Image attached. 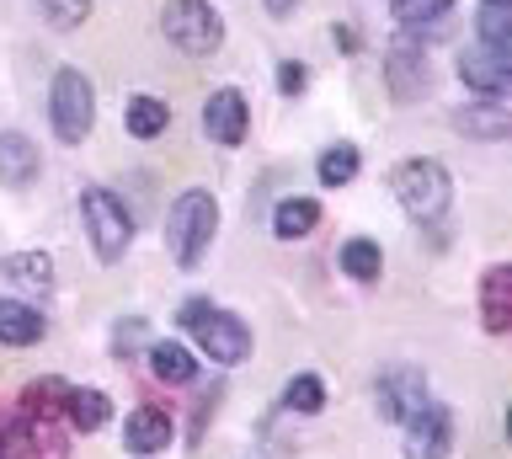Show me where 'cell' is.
I'll return each mask as SVG.
<instances>
[{
  "mask_svg": "<svg viewBox=\"0 0 512 459\" xmlns=\"http://www.w3.org/2000/svg\"><path fill=\"white\" fill-rule=\"evenodd\" d=\"M379 267H384V257H379V246H374V241H347V246H342V273H347V278L374 283V278H379Z\"/></svg>",
  "mask_w": 512,
  "mask_h": 459,
  "instance_id": "26",
  "label": "cell"
},
{
  "mask_svg": "<svg viewBox=\"0 0 512 459\" xmlns=\"http://www.w3.org/2000/svg\"><path fill=\"white\" fill-rule=\"evenodd\" d=\"M43 11H48V22H54V27H80L91 17V0H48Z\"/></svg>",
  "mask_w": 512,
  "mask_h": 459,
  "instance_id": "29",
  "label": "cell"
},
{
  "mask_svg": "<svg viewBox=\"0 0 512 459\" xmlns=\"http://www.w3.org/2000/svg\"><path fill=\"white\" fill-rule=\"evenodd\" d=\"M384 70H390V91H395L400 102H411L416 91L427 86V59H422V49H416L411 38L390 43V54H384Z\"/></svg>",
  "mask_w": 512,
  "mask_h": 459,
  "instance_id": "12",
  "label": "cell"
},
{
  "mask_svg": "<svg viewBox=\"0 0 512 459\" xmlns=\"http://www.w3.org/2000/svg\"><path fill=\"white\" fill-rule=\"evenodd\" d=\"M331 38H336V49H358V33H352V27H336Z\"/></svg>",
  "mask_w": 512,
  "mask_h": 459,
  "instance_id": "31",
  "label": "cell"
},
{
  "mask_svg": "<svg viewBox=\"0 0 512 459\" xmlns=\"http://www.w3.org/2000/svg\"><path fill=\"white\" fill-rule=\"evenodd\" d=\"M454 449V417L443 401H427L406 417V459H448Z\"/></svg>",
  "mask_w": 512,
  "mask_h": 459,
  "instance_id": "7",
  "label": "cell"
},
{
  "mask_svg": "<svg viewBox=\"0 0 512 459\" xmlns=\"http://www.w3.org/2000/svg\"><path fill=\"white\" fill-rule=\"evenodd\" d=\"M160 33H166L171 49H182L187 59H208V54H219V43H224V17L208 0H166Z\"/></svg>",
  "mask_w": 512,
  "mask_h": 459,
  "instance_id": "4",
  "label": "cell"
},
{
  "mask_svg": "<svg viewBox=\"0 0 512 459\" xmlns=\"http://www.w3.org/2000/svg\"><path fill=\"white\" fill-rule=\"evenodd\" d=\"M139 347H144V321H139V315H128V321H118V331H112V353L134 358Z\"/></svg>",
  "mask_w": 512,
  "mask_h": 459,
  "instance_id": "28",
  "label": "cell"
},
{
  "mask_svg": "<svg viewBox=\"0 0 512 459\" xmlns=\"http://www.w3.org/2000/svg\"><path fill=\"white\" fill-rule=\"evenodd\" d=\"M38 177V145L27 134H0V187H27Z\"/></svg>",
  "mask_w": 512,
  "mask_h": 459,
  "instance_id": "15",
  "label": "cell"
},
{
  "mask_svg": "<svg viewBox=\"0 0 512 459\" xmlns=\"http://www.w3.org/2000/svg\"><path fill=\"white\" fill-rule=\"evenodd\" d=\"M304 86H310V70H304V65H294V59H288V65L278 70V91H283V97H299Z\"/></svg>",
  "mask_w": 512,
  "mask_h": 459,
  "instance_id": "30",
  "label": "cell"
},
{
  "mask_svg": "<svg viewBox=\"0 0 512 459\" xmlns=\"http://www.w3.org/2000/svg\"><path fill=\"white\" fill-rule=\"evenodd\" d=\"M480 49L512 59V6H496V0H480V17H475Z\"/></svg>",
  "mask_w": 512,
  "mask_h": 459,
  "instance_id": "20",
  "label": "cell"
},
{
  "mask_svg": "<svg viewBox=\"0 0 512 459\" xmlns=\"http://www.w3.org/2000/svg\"><path fill=\"white\" fill-rule=\"evenodd\" d=\"M246 123H251V107H246V97H240L235 86H219L214 97H208L203 129H208L214 145H240V139H246Z\"/></svg>",
  "mask_w": 512,
  "mask_h": 459,
  "instance_id": "8",
  "label": "cell"
},
{
  "mask_svg": "<svg viewBox=\"0 0 512 459\" xmlns=\"http://www.w3.org/2000/svg\"><path fill=\"white\" fill-rule=\"evenodd\" d=\"M454 123H459V129H470V134H480V139H502V134H507V113H502V102H491L486 113H480V107H470V113H459Z\"/></svg>",
  "mask_w": 512,
  "mask_h": 459,
  "instance_id": "27",
  "label": "cell"
},
{
  "mask_svg": "<svg viewBox=\"0 0 512 459\" xmlns=\"http://www.w3.org/2000/svg\"><path fill=\"white\" fill-rule=\"evenodd\" d=\"M150 369H155L160 385H187V379L198 374V358H192L182 342H150Z\"/></svg>",
  "mask_w": 512,
  "mask_h": 459,
  "instance_id": "21",
  "label": "cell"
},
{
  "mask_svg": "<svg viewBox=\"0 0 512 459\" xmlns=\"http://www.w3.org/2000/svg\"><path fill=\"white\" fill-rule=\"evenodd\" d=\"M459 81L470 86V91H480V97H507V81H512V59H502V54H491V49H470L459 59Z\"/></svg>",
  "mask_w": 512,
  "mask_h": 459,
  "instance_id": "10",
  "label": "cell"
},
{
  "mask_svg": "<svg viewBox=\"0 0 512 459\" xmlns=\"http://www.w3.org/2000/svg\"><path fill=\"white\" fill-rule=\"evenodd\" d=\"M80 214H86V235H91V251L102 262H118L128 241H134V219H128L123 198L107 193V187H86V198H80Z\"/></svg>",
  "mask_w": 512,
  "mask_h": 459,
  "instance_id": "5",
  "label": "cell"
},
{
  "mask_svg": "<svg viewBox=\"0 0 512 459\" xmlns=\"http://www.w3.org/2000/svg\"><path fill=\"white\" fill-rule=\"evenodd\" d=\"M123 443L134 454H160V449H171V417L160 406H139V411H128V422H123Z\"/></svg>",
  "mask_w": 512,
  "mask_h": 459,
  "instance_id": "13",
  "label": "cell"
},
{
  "mask_svg": "<svg viewBox=\"0 0 512 459\" xmlns=\"http://www.w3.org/2000/svg\"><path fill=\"white\" fill-rule=\"evenodd\" d=\"M320 225V203L315 198H283L278 209H272V230H278V241H304Z\"/></svg>",
  "mask_w": 512,
  "mask_h": 459,
  "instance_id": "19",
  "label": "cell"
},
{
  "mask_svg": "<svg viewBox=\"0 0 512 459\" xmlns=\"http://www.w3.org/2000/svg\"><path fill=\"white\" fill-rule=\"evenodd\" d=\"M64 395H70V385H64V379H32V385L22 390V417L27 422H48V417H59L64 411Z\"/></svg>",
  "mask_w": 512,
  "mask_h": 459,
  "instance_id": "22",
  "label": "cell"
},
{
  "mask_svg": "<svg viewBox=\"0 0 512 459\" xmlns=\"http://www.w3.org/2000/svg\"><path fill=\"white\" fill-rule=\"evenodd\" d=\"M48 123L64 145H80L96 123V91L80 70H59L54 75V91H48Z\"/></svg>",
  "mask_w": 512,
  "mask_h": 459,
  "instance_id": "6",
  "label": "cell"
},
{
  "mask_svg": "<svg viewBox=\"0 0 512 459\" xmlns=\"http://www.w3.org/2000/svg\"><path fill=\"white\" fill-rule=\"evenodd\" d=\"M48 331L43 310H32L27 299H0V342L6 347H32Z\"/></svg>",
  "mask_w": 512,
  "mask_h": 459,
  "instance_id": "14",
  "label": "cell"
},
{
  "mask_svg": "<svg viewBox=\"0 0 512 459\" xmlns=\"http://www.w3.org/2000/svg\"><path fill=\"white\" fill-rule=\"evenodd\" d=\"M320 406H326V385H320L315 374H294L283 385V411H294V417H315Z\"/></svg>",
  "mask_w": 512,
  "mask_h": 459,
  "instance_id": "24",
  "label": "cell"
},
{
  "mask_svg": "<svg viewBox=\"0 0 512 459\" xmlns=\"http://www.w3.org/2000/svg\"><path fill=\"white\" fill-rule=\"evenodd\" d=\"M480 321H486V331H502L512 326V267L496 262L486 267V278H480Z\"/></svg>",
  "mask_w": 512,
  "mask_h": 459,
  "instance_id": "11",
  "label": "cell"
},
{
  "mask_svg": "<svg viewBox=\"0 0 512 459\" xmlns=\"http://www.w3.org/2000/svg\"><path fill=\"white\" fill-rule=\"evenodd\" d=\"M358 166H363V155L358 145H331L326 155H320V187H347L352 177H358Z\"/></svg>",
  "mask_w": 512,
  "mask_h": 459,
  "instance_id": "25",
  "label": "cell"
},
{
  "mask_svg": "<svg viewBox=\"0 0 512 459\" xmlns=\"http://www.w3.org/2000/svg\"><path fill=\"white\" fill-rule=\"evenodd\" d=\"M64 417H70L75 433H96V427H107V417H112V401H107L102 390L70 385V395H64Z\"/></svg>",
  "mask_w": 512,
  "mask_h": 459,
  "instance_id": "17",
  "label": "cell"
},
{
  "mask_svg": "<svg viewBox=\"0 0 512 459\" xmlns=\"http://www.w3.org/2000/svg\"><path fill=\"white\" fill-rule=\"evenodd\" d=\"M432 401L427 395V379L416 374V369H390L379 379V417H390V422H406L411 411H422Z\"/></svg>",
  "mask_w": 512,
  "mask_h": 459,
  "instance_id": "9",
  "label": "cell"
},
{
  "mask_svg": "<svg viewBox=\"0 0 512 459\" xmlns=\"http://www.w3.org/2000/svg\"><path fill=\"white\" fill-rule=\"evenodd\" d=\"M214 230H219V203H214V193L187 187V193L171 203V219H166V246H171L176 267H198L203 251L214 246Z\"/></svg>",
  "mask_w": 512,
  "mask_h": 459,
  "instance_id": "2",
  "label": "cell"
},
{
  "mask_svg": "<svg viewBox=\"0 0 512 459\" xmlns=\"http://www.w3.org/2000/svg\"><path fill=\"white\" fill-rule=\"evenodd\" d=\"M0 278L16 283V289H27V294H48L54 262H48L43 251H11V257H0Z\"/></svg>",
  "mask_w": 512,
  "mask_h": 459,
  "instance_id": "16",
  "label": "cell"
},
{
  "mask_svg": "<svg viewBox=\"0 0 512 459\" xmlns=\"http://www.w3.org/2000/svg\"><path fill=\"white\" fill-rule=\"evenodd\" d=\"M496 6H507V0H496Z\"/></svg>",
  "mask_w": 512,
  "mask_h": 459,
  "instance_id": "33",
  "label": "cell"
},
{
  "mask_svg": "<svg viewBox=\"0 0 512 459\" xmlns=\"http://www.w3.org/2000/svg\"><path fill=\"white\" fill-rule=\"evenodd\" d=\"M176 321H182L192 337H198V347H203L214 363H240V358L251 353L246 321H240V315H230V310H214L208 299H187Z\"/></svg>",
  "mask_w": 512,
  "mask_h": 459,
  "instance_id": "3",
  "label": "cell"
},
{
  "mask_svg": "<svg viewBox=\"0 0 512 459\" xmlns=\"http://www.w3.org/2000/svg\"><path fill=\"white\" fill-rule=\"evenodd\" d=\"M390 193H395V203L416 219V225H438L443 209H448V198H454V182H448L443 161L416 155V161H400L390 171Z\"/></svg>",
  "mask_w": 512,
  "mask_h": 459,
  "instance_id": "1",
  "label": "cell"
},
{
  "mask_svg": "<svg viewBox=\"0 0 512 459\" xmlns=\"http://www.w3.org/2000/svg\"><path fill=\"white\" fill-rule=\"evenodd\" d=\"M294 6H299V0H267V11H272V17H288Z\"/></svg>",
  "mask_w": 512,
  "mask_h": 459,
  "instance_id": "32",
  "label": "cell"
},
{
  "mask_svg": "<svg viewBox=\"0 0 512 459\" xmlns=\"http://www.w3.org/2000/svg\"><path fill=\"white\" fill-rule=\"evenodd\" d=\"M448 11H454V0H395V22L406 27V33H443L448 27Z\"/></svg>",
  "mask_w": 512,
  "mask_h": 459,
  "instance_id": "18",
  "label": "cell"
},
{
  "mask_svg": "<svg viewBox=\"0 0 512 459\" xmlns=\"http://www.w3.org/2000/svg\"><path fill=\"white\" fill-rule=\"evenodd\" d=\"M123 123H128V134H134V139H155V134H166V123H171V102H160V97H128Z\"/></svg>",
  "mask_w": 512,
  "mask_h": 459,
  "instance_id": "23",
  "label": "cell"
}]
</instances>
